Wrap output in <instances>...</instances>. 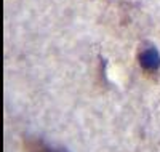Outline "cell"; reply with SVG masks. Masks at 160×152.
Returning a JSON list of instances; mask_svg holds the SVG:
<instances>
[{
  "label": "cell",
  "mask_w": 160,
  "mask_h": 152,
  "mask_svg": "<svg viewBox=\"0 0 160 152\" xmlns=\"http://www.w3.org/2000/svg\"><path fill=\"white\" fill-rule=\"evenodd\" d=\"M139 61H141V66L144 69H148V71H157L160 67V53L154 47L144 48L139 54Z\"/></svg>",
  "instance_id": "1"
},
{
  "label": "cell",
  "mask_w": 160,
  "mask_h": 152,
  "mask_svg": "<svg viewBox=\"0 0 160 152\" xmlns=\"http://www.w3.org/2000/svg\"><path fill=\"white\" fill-rule=\"evenodd\" d=\"M34 152H68L66 149H59V147H42V149H37Z\"/></svg>",
  "instance_id": "2"
}]
</instances>
